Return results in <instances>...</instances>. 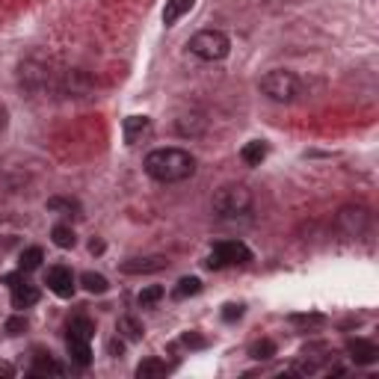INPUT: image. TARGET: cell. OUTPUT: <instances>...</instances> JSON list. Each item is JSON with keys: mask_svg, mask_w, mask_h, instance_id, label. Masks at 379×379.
<instances>
[{"mask_svg": "<svg viewBox=\"0 0 379 379\" xmlns=\"http://www.w3.org/2000/svg\"><path fill=\"white\" fill-rule=\"evenodd\" d=\"M143 169L151 181L157 184H178V181H187L193 178L196 172V157L190 155L184 148H155L145 155V163Z\"/></svg>", "mask_w": 379, "mask_h": 379, "instance_id": "cell-1", "label": "cell"}, {"mask_svg": "<svg viewBox=\"0 0 379 379\" xmlns=\"http://www.w3.org/2000/svg\"><path fill=\"white\" fill-rule=\"evenodd\" d=\"M252 210V190L246 184H225L213 193V213L222 220L246 217Z\"/></svg>", "mask_w": 379, "mask_h": 379, "instance_id": "cell-2", "label": "cell"}, {"mask_svg": "<svg viewBox=\"0 0 379 379\" xmlns=\"http://www.w3.org/2000/svg\"><path fill=\"white\" fill-rule=\"evenodd\" d=\"M261 92L267 95L276 104H290L302 95V83L294 71H285V69H273L261 78Z\"/></svg>", "mask_w": 379, "mask_h": 379, "instance_id": "cell-3", "label": "cell"}, {"mask_svg": "<svg viewBox=\"0 0 379 379\" xmlns=\"http://www.w3.org/2000/svg\"><path fill=\"white\" fill-rule=\"evenodd\" d=\"M190 54L205 59V62H220L231 54V39L222 30H199L193 39L187 42Z\"/></svg>", "mask_w": 379, "mask_h": 379, "instance_id": "cell-4", "label": "cell"}, {"mask_svg": "<svg viewBox=\"0 0 379 379\" xmlns=\"http://www.w3.org/2000/svg\"><path fill=\"white\" fill-rule=\"evenodd\" d=\"M252 261V249L240 240H220L208 255V267L210 270H225V267H240V264Z\"/></svg>", "mask_w": 379, "mask_h": 379, "instance_id": "cell-5", "label": "cell"}, {"mask_svg": "<svg viewBox=\"0 0 379 379\" xmlns=\"http://www.w3.org/2000/svg\"><path fill=\"white\" fill-rule=\"evenodd\" d=\"M335 229L344 234V237H350V240H359L364 231L371 229V213H368V208H362V205L341 208L338 217H335Z\"/></svg>", "mask_w": 379, "mask_h": 379, "instance_id": "cell-6", "label": "cell"}, {"mask_svg": "<svg viewBox=\"0 0 379 379\" xmlns=\"http://www.w3.org/2000/svg\"><path fill=\"white\" fill-rule=\"evenodd\" d=\"M45 285H48L50 294H57L62 299H69L74 294V287H78L74 285V273L69 267H50L48 276H45Z\"/></svg>", "mask_w": 379, "mask_h": 379, "instance_id": "cell-7", "label": "cell"}, {"mask_svg": "<svg viewBox=\"0 0 379 379\" xmlns=\"http://www.w3.org/2000/svg\"><path fill=\"white\" fill-rule=\"evenodd\" d=\"M169 261L163 255H151V258H131L122 264V273H131V276H143V273H160L166 270Z\"/></svg>", "mask_w": 379, "mask_h": 379, "instance_id": "cell-8", "label": "cell"}, {"mask_svg": "<svg viewBox=\"0 0 379 379\" xmlns=\"http://www.w3.org/2000/svg\"><path fill=\"white\" fill-rule=\"evenodd\" d=\"M122 134H124V143L128 145H136L143 143L145 136L151 134V119L148 116H128L122 124Z\"/></svg>", "mask_w": 379, "mask_h": 379, "instance_id": "cell-9", "label": "cell"}, {"mask_svg": "<svg viewBox=\"0 0 379 379\" xmlns=\"http://www.w3.org/2000/svg\"><path fill=\"white\" fill-rule=\"evenodd\" d=\"M347 352H350V359L356 362V364H373L379 359V350L373 341H364V338H356V341H350L347 344Z\"/></svg>", "mask_w": 379, "mask_h": 379, "instance_id": "cell-10", "label": "cell"}, {"mask_svg": "<svg viewBox=\"0 0 379 379\" xmlns=\"http://www.w3.org/2000/svg\"><path fill=\"white\" fill-rule=\"evenodd\" d=\"M39 287L36 285H27V282H18L15 287H12V308H18V311H24V308H33L36 302H39Z\"/></svg>", "mask_w": 379, "mask_h": 379, "instance_id": "cell-11", "label": "cell"}, {"mask_svg": "<svg viewBox=\"0 0 379 379\" xmlns=\"http://www.w3.org/2000/svg\"><path fill=\"white\" fill-rule=\"evenodd\" d=\"M208 128V119L201 116V113H184V116L175 122V131L181 136H201Z\"/></svg>", "mask_w": 379, "mask_h": 379, "instance_id": "cell-12", "label": "cell"}, {"mask_svg": "<svg viewBox=\"0 0 379 379\" xmlns=\"http://www.w3.org/2000/svg\"><path fill=\"white\" fill-rule=\"evenodd\" d=\"M196 6V0H166V9H163V24L166 27H175L190 9Z\"/></svg>", "mask_w": 379, "mask_h": 379, "instance_id": "cell-13", "label": "cell"}, {"mask_svg": "<svg viewBox=\"0 0 379 379\" xmlns=\"http://www.w3.org/2000/svg\"><path fill=\"white\" fill-rule=\"evenodd\" d=\"M267 143L264 140H252V143H246L243 148H240V160L246 163V166H261L264 163V157H267Z\"/></svg>", "mask_w": 379, "mask_h": 379, "instance_id": "cell-14", "label": "cell"}, {"mask_svg": "<svg viewBox=\"0 0 379 379\" xmlns=\"http://www.w3.org/2000/svg\"><path fill=\"white\" fill-rule=\"evenodd\" d=\"M69 356L78 368H90L92 364V350H90V341H80V338H69Z\"/></svg>", "mask_w": 379, "mask_h": 379, "instance_id": "cell-15", "label": "cell"}, {"mask_svg": "<svg viewBox=\"0 0 379 379\" xmlns=\"http://www.w3.org/2000/svg\"><path fill=\"white\" fill-rule=\"evenodd\" d=\"M95 335V323L90 317H83V314H78V317L69 320V338H80V341H92Z\"/></svg>", "mask_w": 379, "mask_h": 379, "instance_id": "cell-16", "label": "cell"}, {"mask_svg": "<svg viewBox=\"0 0 379 379\" xmlns=\"http://www.w3.org/2000/svg\"><path fill=\"white\" fill-rule=\"evenodd\" d=\"M42 261H45L42 246H30V249H24V252H21L18 267H21V273H33V270H39V267H42Z\"/></svg>", "mask_w": 379, "mask_h": 379, "instance_id": "cell-17", "label": "cell"}, {"mask_svg": "<svg viewBox=\"0 0 379 379\" xmlns=\"http://www.w3.org/2000/svg\"><path fill=\"white\" fill-rule=\"evenodd\" d=\"M116 332H119V338H124V341H140V338L145 335V332H143V323L136 320V317H119Z\"/></svg>", "mask_w": 379, "mask_h": 379, "instance_id": "cell-18", "label": "cell"}, {"mask_svg": "<svg viewBox=\"0 0 379 379\" xmlns=\"http://www.w3.org/2000/svg\"><path fill=\"white\" fill-rule=\"evenodd\" d=\"M50 240H54V243L59 246V249H71L74 243H78V234H74V229L71 225H54V229H50Z\"/></svg>", "mask_w": 379, "mask_h": 379, "instance_id": "cell-19", "label": "cell"}, {"mask_svg": "<svg viewBox=\"0 0 379 379\" xmlns=\"http://www.w3.org/2000/svg\"><path fill=\"white\" fill-rule=\"evenodd\" d=\"M196 294H201V282L196 279V276H187V279H181L172 290L175 299H187V296H196Z\"/></svg>", "mask_w": 379, "mask_h": 379, "instance_id": "cell-20", "label": "cell"}, {"mask_svg": "<svg viewBox=\"0 0 379 379\" xmlns=\"http://www.w3.org/2000/svg\"><path fill=\"white\" fill-rule=\"evenodd\" d=\"M169 371V364L166 362H160V359H145L140 368H136V376L140 379H148V376H163Z\"/></svg>", "mask_w": 379, "mask_h": 379, "instance_id": "cell-21", "label": "cell"}, {"mask_svg": "<svg viewBox=\"0 0 379 379\" xmlns=\"http://www.w3.org/2000/svg\"><path fill=\"white\" fill-rule=\"evenodd\" d=\"M163 294H166V290H163L160 285H148V287H143V290H140V296H136V302H140L143 308H155L157 302L163 299Z\"/></svg>", "mask_w": 379, "mask_h": 379, "instance_id": "cell-22", "label": "cell"}, {"mask_svg": "<svg viewBox=\"0 0 379 379\" xmlns=\"http://www.w3.org/2000/svg\"><path fill=\"white\" fill-rule=\"evenodd\" d=\"M30 373H33V376H48V373H54V376H62V373H66V368H62V364H57L54 359L42 356V359H39V362H36L33 368H30Z\"/></svg>", "mask_w": 379, "mask_h": 379, "instance_id": "cell-23", "label": "cell"}, {"mask_svg": "<svg viewBox=\"0 0 379 379\" xmlns=\"http://www.w3.org/2000/svg\"><path fill=\"white\" fill-rule=\"evenodd\" d=\"M80 285L90 290V294H107V287H110L107 279H104L101 273H83V276H80Z\"/></svg>", "mask_w": 379, "mask_h": 379, "instance_id": "cell-24", "label": "cell"}, {"mask_svg": "<svg viewBox=\"0 0 379 379\" xmlns=\"http://www.w3.org/2000/svg\"><path fill=\"white\" fill-rule=\"evenodd\" d=\"M252 359H258V362H267V359H273L276 356V344L270 338H261V341H255V344H252Z\"/></svg>", "mask_w": 379, "mask_h": 379, "instance_id": "cell-25", "label": "cell"}, {"mask_svg": "<svg viewBox=\"0 0 379 379\" xmlns=\"http://www.w3.org/2000/svg\"><path fill=\"white\" fill-rule=\"evenodd\" d=\"M48 210H62V213H74V217H80V205L74 199H62V196H54L48 199Z\"/></svg>", "mask_w": 379, "mask_h": 379, "instance_id": "cell-26", "label": "cell"}, {"mask_svg": "<svg viewBox=\"0 0 379 379\" xmlns=\"http://www.w3.org/2000/svg\"><path fill=\"white\" fill-rule=\"evenodd\" d=\"M24 329H27V317H12V320L6 323V332H9V335H21Z\"/></svg>", "mask_w": 379, "mask_h": 379, "instance_id": "cell-27", "label": "cell"}, {"mask_svg": "<svg viewBox=\"0 0 379 379\" xmlns=\"http://www.w3.org/2000/svg\"><path fill=\"white\" fill-rule=\"evenodd\" d=\"M237 317H243V306H225L222 320H225V323H231V320H237Z\"/></svg>", "mask_w": 379, "mask_h": 379, "instance_id": "cell-28", "label": "cell"}, {"mask_svg": "<svg viewBox=\"0 0 379 379\" xmlns=\"http://www.w3.org/2000/svg\"><path fill=\"white\" fill-rule=\"evenodd\" d=\"M184 344H187V347H205V341H201L199 335H187V338H184Z\"/></svg>", "mask_w": 379, "mask_h": 379, "instance_id": "cell-29", "label": "cell"}, {"mask_svg": "<svg viewBox=\"0 0 379 379\" xmlns=\"http://www.w3.org/2000/svg\"><path fill=\"white\" fill-rule=\"evenodd\" d=\"M3 282H6L9 287H15V285L24 282V279H21V273H9V276H3Z\"/></svg>", "mask_w": 379, "mask_h": 379, "instance_id": "cell-30", "label": "cell"}, {"mask_svg": "<svg viewBox=\"0 0 379 379\" xmlns=\"http://www.w3.org/2000/svg\"><path fill=\"white\" fill-rule=\"evenodd\" d=\"M122 350H124L122 338H119V341H110V352H113V356H122Z\"/></svg>", "mask_w": 379, "mask_h": 379, "instance_id": "cell-31", "label": "cell"}, {"mask_svg": "<svg viewBox=\"0 0 379 379\" xmlns=\"http://www.w3.org/2000/svg\"><path fill=\"white\" fill-rule=\"evenodd\" d=\"M90 252H92V255H98V252H104V243H101V240H92V243H90Z\"/></svg>", "mask_w": 379, "mask_h": 379, "instance_id": "cell-32", "label": "cell"}, {"mask_svg": "<svg viewBox=\"0 0 379 379\" xmlns=\"http://www.w3.org/2000/svg\"><path fill=\"white\" fill-rule=\"evenodd\" d=\"M3 124H6V119H3V113H0V131H3Z\"/></svg>", "mask_w": 379, "mask_h": 379, "instance_id": "cell-33", "label": "cell"}]
</instances>
